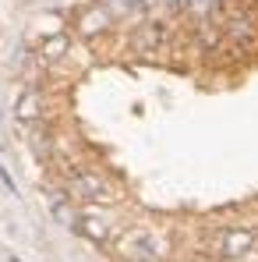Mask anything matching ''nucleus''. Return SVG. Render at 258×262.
<instances>
[{
    "label": "nucleus",
    "instance_id": "nucleus-1",
    "mask_svg": "<svg viewBox=\"0 0 258 262\" xmlns=\"http://www.w3.org/2000/svg\"><path fill=\"white\" fill-rule=\"evenodd\" d=\"M57 170H60L64 195H67L71 202H85V206H113V202H121V191H117L103 174L88 170L85 163H64V167H57Z\"/></svg>",
    "mask_w": 258,
    "mask_h": 262
},
{
    "label": "nucleus",
    "instance_id": "nucleus-2",
    "mask_svg": "<svg viewBox=\"0 0 258 262\" xmlns=\"http://www.w3.org/2000/svg\"><path fill=\"white\" fill-rule=\"evenodd\" d=\"M117 255L128 262H167L170 259V241L149 227H128L113 237Z\"/></svg>",
    "mask_w": 258,
    "mask_h": 262
},
{
    "label": "nucleus",
    "instance_id": "nucleus-3",
    "mask_svg": "<svg viewBox=\"0 0 258 262\" xmlns=\"http://www.w3.org/2000/svg\"><path fill=\"white\" fill-rule=\"evenodd\" d=\"M173 39V21H156V18H145L134 25L131 32V46L138 53H163Z\"/></svg>",
    "mask_w": 258,
    "mask_h": 262
},
{
    "label": "nucleus",
    "instance_id": "nucleus-4",
    "mask_svg": "<svg viewBox=\"0 0 258 262\" xmlns=\"http://www.w3.org/2000/svg\"><path fill=\"white\" fill-rule=\"evenodd\" d=\"M255 241H258L255 227H226L219 234V241H216V252L223 259H241V255H248L255 248Z\"/></svg>",
    "mask_w": 258,
    "mask_h": 262
},
{
    "label": "nucleus",
    "instance_id": "nucleus-5",
    "mask_svg": "<svg viewBox=\"0 0 258 262\" xmlns=\"http://www.w3.org/2000/svg\"><path fill=\"white\" fill-rule=\"evenodd\" d=\"M75 230H82L88 241H96V245H113V237H117V223H110L96 206H88L85 213H78V227Z\"/></svg>",
    "mask_w": 258,
    "mask_h": 262
},
{
    "label": "nucleus",
    "instance_id": "nucleus-6",
    "mask_svg": "<svg viewBox=\"0 0 258 262\" xmlns=\"http://www.w3.org/2000/svg\"><path fill=\"white\" fill-rule=\"evenodd\" d=\"M110 25H113V14H110V7H103V4H92L88 11L78 14V32H82L85 39L106 36V32H110Z\"/></svg>",
    "mask_w": 258,
    "mask_h": 262
},
{
    "label": "nucleus",
    "instance_id": "nucleus-7",
    "mask_svg": "<svg viewBox=\"0 0 258 262\" xmlns=\"http://www.w3.org/2000/svg\"><path fill=\"white\" fill-rule=\"evenodd\" d=\"M14 114H18L21 124H36V121H43V96H39L36 89H25V92L18 96Z\"/></svg>",
    "mask_w": 258,
    "mask_h": 262
},
{
    "label": "nucleus",
    "instance_id": "nucleus-8",
    "mask_svg": "<svg viewBox=\"0 0 258 262\" xmlns=\"http://www.w3.org/2000/svg\"><path fill=\"white\" fill-rule=\"evenodd\" d=\"M67 53H71V39L64 32L43 39V46H39V60L43 64H60V60H67Z\"/></svg>",
    "mask_w": 258,
    "mask_h": 262
}]
</instances>
